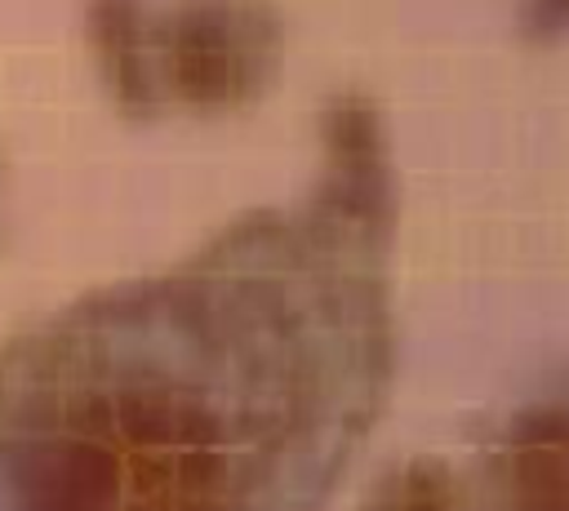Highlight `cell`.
Masks as SVG:
<instances>
[{
    "mask_svg": "<svg viewBox=\"0 0 569 511\" xmlns=\"http://www.w3.org/2000/svg\"><path fill=\"white\" fill-rule=\"evenodd\" d=\"M365 511H467V493L440 458H409L373 489Z\"/></svg>",
    "mask_w": 569,
    "mask_h": 511,
    "instance_id": "3957f363",
    "label": "cell"
},
{
    "mask_svg": "<svg viewBox=\"0 0 569 511\" xmlns=\"http://www.w3.org/2000/svg\"><path fill=\"white\" fill-rule=\"evenodd\" d=\"M485 511H569V382L502 422L485 453Z\"/></svg>",
    "mask_w": 569,
    "mask_h": 511,
    "instance_id": "7a4b0ae2",
    "label": "cell"
},
{
    "mask_svg": "<svg viewBox=\"0 0 569 511\" xmlns=\"http://www.w3.org/2000/svg\"><path fill=\"white\" fill-rule=\"evenodd\" d=\"M387 378L378 302L218 267L93 293L0 347V511H311Z\"/></svg>",
    "mask_w": 569,
    "mask_h": 511,
    "instance_id": "6da1fadb",
    "label": "cell"
}]
</instances>
